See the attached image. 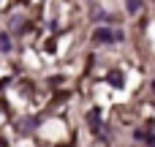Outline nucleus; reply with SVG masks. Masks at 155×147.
Segmentation results:
<instances>
[{
  "label": "nucleus",
  "instance_id": "1",
  "mask_svg": "<svg viewBox=\"0 0 155 147\" xmlns=\"http://www.w3.org/2000/svg\"><path fill=\"white\" fill-rule=\"evenodd\" d=\"M93 41H95V44H117V41H123V30L98 27V30L93 33Z\"/></svg>",
  "mask_w": 155,
  "mask_h": 147
},
{
  "label": "nucleus",
  "instance_id": "2",
  "mask_svg": "<svg viewBox=\"0 0 155 147\" xmlns=\"http://www.w3.org/2000/svg\"><path fill=\"white\" fill-rule=\"evenodd\" d=\"M134 139H136V142H150V139H153V134H150V131H142V128H139V131L134 134Z\"/></svg>",
  "mask_w": 155,
  "mask_h": 147
},
{
  "label": "nucleus",
  "instance_id": "3",
  "mask_svg": "<svg viewBox=\"0 0 155 147\" xmlns=\"http://www.w3.org/2000/svg\"><path fill=\"white\" fill-rule=\"evenodd\" d=\"M0 52H11V38L5 33H0Z\"/></svg>",
  "mask_w": 155,
  "mask_h": 147
},
{
  "label": "nucleus",
  "instance_id": "4",
  "mask_svg": "<svg viewBox=\"0 0 155 147\" xmlns=\"http://www.w3.org/2000/svg\"><path fill=\"white\" fill-rule=\"evenodd\" d=\"M125 8H128V14H139L142 11V3H125Z\"/></svg>",
  "mask_w": 155,
  "mask_h": 147
},
{
  "label": "nucleus",
  "instance_id": "5",
  "mask_svg": "<svg viewBox=\"0 0 155 147\" xmlns=\"http://www.w3.org/2000/svg\"><path fill=\"white\" fill-rule=\"evenodd\" d=\"M87 117H90V123H93V125H98V123H101V117H98V112H90Z\"/></svg>",
  "mask_w": 155,
  "mask_h": 147
},
{
  "label": "nucleus",
  "instance_id": "6",
  "mask_svg": "<svg viewBox=\"0 0 155 147\" xmlns=\"http://www.w3.org/2000/svg\"><path fill=\"white\" fill-rule=\"evenodd\" d=\"M0 147H5V142H0Z\"/></svg>",
  "mask_w": 155,
  "mask_h": 147
},
{
  "label": "nucleus",
  "instance_id": "7",
  "mask_svg": "<svg viewBox=\"0 0 155 147\" xmlns=\"http://www.w3.org/2000/svg\"><path fill=\"white\" fill-rule=\"evenodd\" d=\"M153 90H155V82H153Z\"/></svg>",
  "mask_w": 155,
  "mask_h": 147
}]
</instances>
